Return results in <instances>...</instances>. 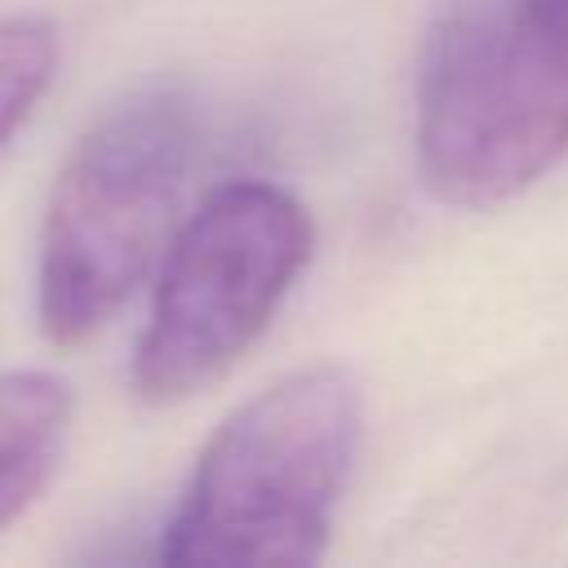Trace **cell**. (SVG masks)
<instances>
[{"label":"cell","mask_w":568,"mask_h":568,"mask_svg":"<svg viewBox=\"0 0 568 568\" xmlns=\"http://www.w3.org/2000/svg\"><path fill=\"white\" fill-rule=\"evenodd\" d=\"M364 444V390L342 364H306L204 439L155 559L173 568H302L324 559Z\"/></svg>","instance_id":"1"},{"label":"cell","mask_w":568,"mask_h":568,"mask_svg":"<svg viewBox=\"0 0 568 568\" xmlns=\"http://www.w3.org/2000/svg\"><path fill=\"white\" fill-rule=\"evenodd\" d=\"M200 138V98L178 80L129 89L75 138L36 253V320L53 346L98 337L164 262Z\"/></svg>","instance_id":"2"},{"label":"cell","mask_w":568,"mask_h":568,"mask_svg":"<svg viewBox=\"0 0 568 568\" xmlns=\"http://www.w3.org/2000/svg\"><path fill=\"white\" fill-rule=\"evenodd\" d=\"M413 160L453 209H493L568 155V0H453L417 62Z\"/></svg>","instance_id":"3"},{"label":"cell","mask_w":568,"mask_h":568,"mask_svg":"<svg viewBox=\"0 0 568 568\" xmlns=\"http://www.w3.org/2000/svg\"><path fill=\"white\" fill-rule=\"evenodd\" d=\"M71 439V390L40 368H0V532L53 484Z\"/></svg>","instance_id":"5"},{"label":"cell","mask_w":568,"mask_h":568,"mask_svg":"<svg viewBox=\"0 0 568 568\" xmlns=\"http://www.w3.org/2000/svg\"><path fill=\"white\" fill-rule=\"evenodd\" d=\"M62 67V31L40 13L0 22V151L40 111Z\"/></svg>","instance_id":"6"},{"label":"cell","mask_w":568,"mask_h":568,"mask_svg":"<svg viewBox=\"0 0 568 568\" xmlns=\"http://www.w3.org/2000/svg\"><path fill=\"white\" fill-rule=\"evenodd\" d=\"M315 253L306 204L262 178L213 186L178 226L129 359L142 404H182L222 382L271 328Z\"/></svg>","instance_id":"4"}]
</instances>
